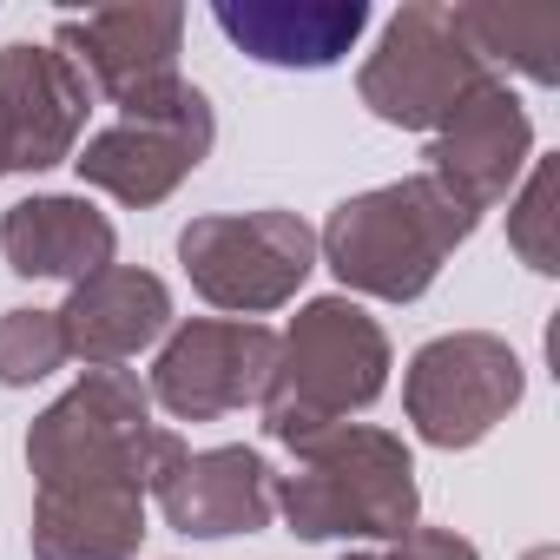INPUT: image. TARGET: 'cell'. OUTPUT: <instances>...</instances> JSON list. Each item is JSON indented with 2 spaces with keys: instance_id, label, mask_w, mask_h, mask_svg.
Listing matches in <instances>:
<instances>
[{
  "instance_id": "1",
  "label": "cell",
  "mask_w": 560,
  "mask_h": 560,
  "mask_svg": "<svg viewBox=\"0 0 560 560\" xmlns=\"http://www.w3.org/2000/svg\"><path fill=\"white\" fill-rule=\"evenodd\" d=\"M185 435L152 422V396L132 370H86L54 409L27 429V468L40 488H139L159 494L178 462Z\"/></svg>"
},
{
  "instance_id": "2",
  "label": "cell",
  "mask_w": 560,
  "mask_h": 560,
  "mask_svg": "<svg viewBox=\"0 0 560 560\" xmlns=\"http://www.w3.org/2000/svg\"><path fill=\"white\" fill-rule=\"evenodd\" d=\"M475 211L462 198H448L429 172L357 191L330 211L317 250L324 264L343 277V291L357 298H383V304H416L442 264L475 237Z\"/></svg>"
},
{
  "instance_id": "3",
  "label": "cell",
  "mask_w": 560,
  "mask_h": 560,
  "mask_svg": "<svg viewBox=\"0 0 560 560\" xmlns=\"http://www.w3.org/2000/svg\"><path fill=\"white\" fill-rule=\"evenodd\" d=\"M389 389V337L350 298H317L277 337V370L264 389V435L304 448L350 416H363Z\"/></svg>"
},
{
  "instance_id": "4",
  "label": "cell",
  "mask_w": 560,
  "mask_h": 560,
  "mask_svg": "<svg viewBox=\"0 0 560 560\" xmlns=\"http://www.w3.org/2000/svg\"><path fill=\"white\" fill-rule=\"evenodd\" d=\"M298 540H402L416 527V455L402 435L343 422L298 448V468L270 488Z\"/></svg>"
},
{
  "instance_id": "5",
  "label": "cell",
  "mask_w": 560,
  "mask_h": 560,
  "mask_svg": "<svg viewBox=\"0 0 560 560\" xmlns=\"http://www.w3.org/2000/svg\"><path fill=\"white\" fill-rule=\"evenodd\" d=\"M481 80H501V73L475 54V40L462 34V14L455 8H435V0H409V8L383 27L376 54L363 60L357 93H363V106L383 126L442 132L448 113Z\"/></svg>"
},
{
  "instance_id": "6",
  "label": "cell",
  "mask_w": 560,
  "mask_h": 560,
  "mask_svg": "<svg viewBox=\"0 0 560 560\" xmlns=\"http://www.w3.org/2000/svg\"><path fill=\"white\" fill-rule=\"evenodd\" d=\"M178 264L205 304L264 317L277 304H291L304 291V277L317 270V231L298 211H277V205L218 211V218H191L178 231Z\"/></svg>"
},
{
  "instance_id": "7",
  "label": "cell",
  "mask_w": 560,
  "mask_h": 560,
  "mask_svg": "<svg viewBox=\"0 0 560 560\" xmlns=\"http://www.w3.org/2000/svg\"><path fill=\"white\" fill-rule=\"evenodd\" d=\"M521 389H527V370L508 350V337L448 330V337H435L409 357L402 409H409V422L429 448H475L481 435H494L508 422Z\"/></svg>"
},
{
  "instance_id": "8",
  "label": "cell",
  "mask_w": 560,
  "mask_h": 560,
  "mask_svg": "<svg viewBox=\"0 0 560 560\" xmlns=\"http://www.w3.org/2000/svg\"><path fill=\"white\" fill-rule=\"evenodd\" d=\"M211 139H218L211 100L185 80V86H178V93H165L159 106L126 113L119 126L93 132V139H86V152H80L73 165H80V178H86L93 191H113L119 205L145 211V205L172 198V191L205 165Z\"/></svg>"
},
{
  "instance_id": "9",
  "label": "cell",
  "mask_w": 560,
  "mask_h": 560,
  "mask_svg": "<svg viewBox=\"0 0 560 560\" xmlns=\"http://www.w3.org/2000/svg\"><path fill=\"white\" fill-rule=\"evenodd\" d=\"M277 370V330L250 317H191L165 337L145 396L178 422H218L264 402Z\"/></svg>"
},
{
  "instance_id": "10",
  "label": "cell",
  "mask_w": 560,
  "mask_h": 560,
  "mask_svg": "<svg viewBox=\"0 0 560 560\" xmlns=\"http://www.w3.org/2000/svg\"><path fill=\"white\" fill-rule=\"evenodd\" d=\"M178 40L185 8H93L60 21V54L80 67V80L113 100L119 113H145L165 93H178Z\"/></svg>"
},
{
  "instance_id": "11",
  "label": "cell",
  "mask_w": 560,
  "mask_h": 560,
  "mask_svg": "<svg viewBox=\"0 0 560 560\" xmlns=\"http://www.w3.org/2000/svg\"><path fill=\"white\" fill-rule=\"evenodd\" d=\"M527 165H534V119L508 80H481L429 139V178L475 218L494 211Z\"/></svg>"
},
{
  "instance_id": "12",
  "label": "cell",
  "mask_w": 560,
  "mask_h": 560,
  "mask_svg": "<svg viewBox=\"0 0 560 560\" xmlns=\"http://www.w3.org/2000/svg\"><path fill=\"white\" fill-rule=\"evenodd\" d=\"M93 113V86L60 47L40 40H8L0 47V132H8L14 172H47L67 165Z\"/></svg>"
},
{
  "instance_id": "13",
  "label": "cell",
  "mask_w": 560,
  "mask_h": 560,
  "mask_svg": "<svg viewBox=\"0 0 560 560\" xmlns=\"http://www.w3.org/2000/svg\"><path fill=\"white\" fill-rule=\"evenodd\" d=\"M54 317L67 330V357H80L86 370H119L172 330V291L139 264H106L100 277L67 291Z\"/></svg>"
},
{
  "instance_id": "14",
  "label": "cell",
  "mask_w": 560,
  "mask_h": 560,
  "mask_svg": "<svg viewBox=\"0 0 560 560\" xmlns=\"http://www.w3.org/2000/svg\"><path fill=\"white\" fill-rule=\"evenodd\" d=\"M211 21L237 54L264 67H337L363 40L370 8L363 0H218Z\"/></svg>"
},
{
  "instance_id": "15",
  "label": "cell",
  "mask_w": 560,
  "mask_h": 560,
  "mask_svg": "<svg viewBox=\"0 0 560 560\" xmlns=\"http://www.w3.org/2000/svg\"><path fill=\"white\" fill-rule=\"evenodd\" d=\"M270 488L277 475L264 468L257 448L231 442V448H205V455H185L178 475L159 488V514L165 527L191 534V540H224V534H257L270 527Z\"/></svg>"
},
{
  "instance_id": "16",
  "label": "cell",
  "mask_w": 560,
  "mask_h": 560,
  "mask_svg": "<svg viewBox=\"0 0 560 560\" xmlns=\"http://www.w3.org/2000/svg\"><path fill=\"white\" fill-rule=\"evenodd\" d=\"M119 250V231L106 211H93L86 198H21L0 218V257L14 277H60V284H86L100 277Z\"/></svg>"
},
{
  "instance_id": "17",
  "label": "cell",
  "mask_w": 560,
  "mask_h": 560,
  "mask_svg": "<svg viewBox=\"0 0 560 560\" xmlns=\"http://www.w3.org/2000/svg\"><path fill=\"white\" fill-rule=\"evenodd\" d=\"M145 540L139 488H40L34 560H132Z\"/></svg>"
},
{
  "instance_id": "18",
  "label": "cell",
  "mask_w": 560,
  "mask_h": 560,
  "mask_svg": "<svg viewBox=\"0 0 560 560\" xmlns=\"http://www.w3.org/2000/svg\"><path fill=\"white\" fill-rule=\"evenodd\" d=\"M455 14L494 73L514 67L534 86L560 80V8H488V0H475V8H455Z\"/></svg>"
},
{
  "instance_id": "19",
  "label": "cell",
  "mask_w": 560,
  "mask_h": 560,
  "mask_svg": "<svg viewBox=\"0 0 560 560\" xmlns=\"http://www.w3.org/2000/svg\"><path fill=\"white\" fill-rule=\"evenodd\" d=\"M553 198H560V165H553V159H534L521 198L508 205V244H514V257H521L527 270H540V277L560 270V211H553Z\"/></svg>"
},
{
  "instance_id": "20",
  "label": "cell",
  "mask_w": 560,
  "mask_h": 560,
  "mask_svg": "<svg viewBox=\"0 0 560 560\" xmlns=\"http://www.w3.org/2000/svg\"><path fill=\"white\" fill-rule=\"evenodd\" d=\"M67 363V330L54 311H8L0 317V383L27 389Z\"/></svg>"
},
{
  "instance_id": "21",
  "label": "cell",
  "mask_w": 560,
  "mask_h": 560,
  "mask_svg": "<svg viewBox=\"0 0 560 560\" xmlns=\"http://www.w3.org/2000/svg\"><path fill=\"white\" fill-rule=\"evenodd\" d=\"M370 560H481V553H475V540L455 534V527H409L402 540H389V547L370 553Z\"/></svg>"
},
{
  "instance_id": "22",
  "label": "cell",
  "mask_w": 560,
  "mask_h": 560,
  "mask_svg": "<svg viewBox=\"0 0 560 560\" xmlns=\"http://www.w3.org/2000/svg\"><path fill=\"white\" fill-rule=\"evenodd\" d=\"M14 172V159H8V132H0V178H8Z\"/></svg>"
},
{
  "instance_id": "23",
  "label": "cell",
  "mask_w": 560,
  "mask_h": 560,
  "mask_svg": "<svg viewBox=\"0 0 560 560\" xmlns=\"http://www.w3.org/2000/svg\"><path fill=\"white\" fill-rule=\"evenodd\" d=\"M521 560H560V553H553V547H534V553H521Z\"/></svg>"
}]
</instances>
